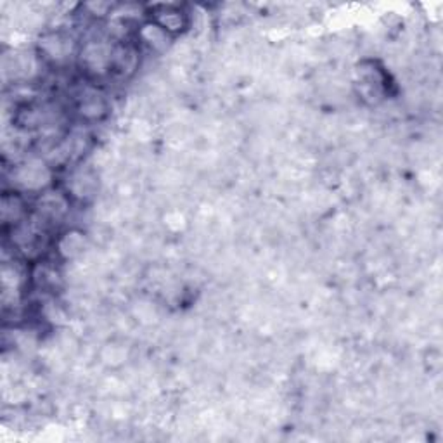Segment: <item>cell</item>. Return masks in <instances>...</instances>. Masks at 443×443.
Wrapping results in <instances>:
<instances>
[{"instance_id":"1","label":"cell","mask_w":443,"mask_h":443,"mask_svg":"<svg viewBox=\"0 0 443 443\" xmlns=\"http://www.w3.org/2000/svg\"><path fill=\"white\" fill-rule=\"evenodd\" d=\"M152 23L158 25L165 33L173 35V33H180V31L185 30V26H187V18H185V14L180 13V11L167 7L163 13L156 14L155 21Z\"/></svg>"}]
</instances>
